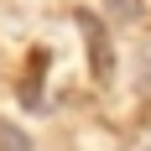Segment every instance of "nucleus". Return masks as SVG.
<instances>
[{
	"label": "nucleus",
	"instance_id": "f03ea898",
	"mask_svg": "<svg viewBox=\"0 0 151 151\" xmlns=\"http://www.w3.org/2000/svg\"><path fill=\"white\" fill-rule=\"evenodd\" d=\"M104 5L120 16V21H136V16H141V0H104Z\"/></svg>",
	"mask_w": 151,
	"mask_h": 151
},
{
	"label": "nucleus",
	"instance_id": "f257e3e1",
	"mask_svg": "<svg viewBox=\"0 0 151 151\" xmlns=\"http://www.w3.org/2000/svg\"><path fill=\"white\" fill-rule=\"evenodd\" d=\"M78 26H83V42H89V52H94V73L99 78H109V52H104V26L94 21L89 11H78Z\"/></svg>",
	"mask_w": 151,
	"mask_h": 151
}]
</instances>
